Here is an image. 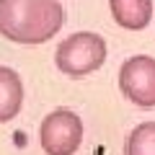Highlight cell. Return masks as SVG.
<instances>
[{
    "mask_svg": "<svg viewBox=\"0 0 155 155\" xmlns=\"http://www.w3.org/2000/svg\"><path fill=\"white\" fill-rule=\"evenodd\" d=\"M119 88L132 104L155 109V60L147 54H134L119 70Z\"/></svg>",
    "mask_w": 155,
    "mask_h": 155,
    "instance_id": "277c9868",
    "label": "cell"
},
{
    "mask_svg": "<svg viewBox=\"0 0 155 155\" xmlns=\"http://www.w3.org/2000/svg\"><path fill=\"white\" fill-rule=\"evenodd\" d=\"M127 155H155V122H145L132 129Z\"/></svg>",
    "mask_w": 155,
    "mask_h": 155,
    "instance_id": "52a82bcc",
    "label": "cell"
},
{
    "mask_svg": "<svg viewBox=\"0 0 155 155\" xmlns=\"http://www.w3.org/2000/svg\"><path fill=\"white\" fill-rule=\"evenodd\" d=\"M65 23L60 0H0V36L18 44L49 41Z\"/></svg>",
    "mask_w": 155,
    "mask_h": 155,
    "instance_id": "6da1fadb",
    "label": "cell"
},
{
    "mask_svg": "<svg viewBox=\"0 0 155 155\" xmlns=\"http://www.w3.org/2000/svg\"><path fill=\"white\" fill-rule=\"evenodd\" d=\"M111 16L122 28L140 31L153 18V0H109Z\"/></svg>",
    "mask_w": 155,
    "mask_h": 155,
    "instance_id": "5b68a950",
    "label": "cell"
},
{
    "mask_svg": "<svg viewBox=\"0 0 155 155\" xmlns=\"http://www.w3.org/2000/svg\"><path fill=\"white\" fill-rule=\"evenodd\" d=\"M106 60V41L104 36L93 31H80L72 34L57 47L54 62L65 75L70 78H83L88 72L98 70Z\"/></svg>",
    "mask_w": 155,
    "mask_h": 155,
    "instance_id": "7a4b0ae2",
    "label": "cell"
},
{
    "mask_svg": "<svg viewBox=\"0 0 155 155\" xmlns=\"http://www.w3.org/2000/svg\"><path fill=\"white\" fill-rule=\"evenodd\" d=\"M23 106V83L16 70L0 67V124L11 122Z\"/></svg>",
    "mask_w": 155,
    "mask_h": 155,
    "instance_id": "8992f818",
    "label": "cell"
},
{
    "mask_svg": "<svg viewBox=\"0 0 155 155\" xmlns=\"http://www.w3.org/2000/svg\"><path fill=\"white\" fill-rule=\"evenodd\" d=\"M39 142L47 155H72L83 142V122L75 111L57 109L41 122Z\"/></svg>",
    "mask_w": 155,
    "mask_h": 155,
    "instance_id": "3957f363",
    "label": "cell"
}]
</instances>
